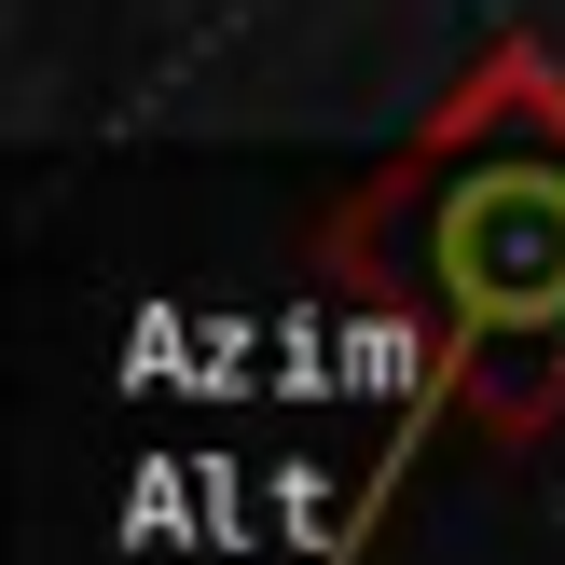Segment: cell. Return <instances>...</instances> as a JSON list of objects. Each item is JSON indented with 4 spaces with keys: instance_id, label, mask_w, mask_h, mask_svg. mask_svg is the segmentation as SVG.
Returning <instances> with one entry per match:
<instances>
[{
    "instance_id": "1",
    "label": "cell",
    "mask_w": 565,
    "mask_h": 565,
    "mask_svg": "<svg viewBox=\"0 0 565 565\" xmlns=\"http://www.w3.org/2000/svg\"><path fill=\"white\" fill-rule=\"evenodd\" d=\"M166 539H207V483H193V456H152L125 497V552H166Z\"/></svg>"
},
{
    "instance_id": "2",
    "label": "cell",
    "mask_w": 565,
    "mask_h": 565,
    "mask_svg": "<svg viewBox=\"0 0 565 565\" xmlns=\"http://www.w3.org/2000/svg\"><path fill=\"white\" fill-rule=\"evenodd\" d=\"M414 386V331L401 318H345V401H401Z\"/></svg>"
},
{
    "instance_id": "3",
    "label": "cell",
    "mask_w": 565,
    "mask_h": 565,
    "mask_svg": "<svg viewBox=\"0 0 565 565\" xmlns=\"http://www.w3.org/2000/svg\"><path fill=\"white\" fill-rule=\"evenodd\" d=\"M263 497H276V539H290V552H331V469L318 456H276Z\"/></svg>"
}]
</instances>
